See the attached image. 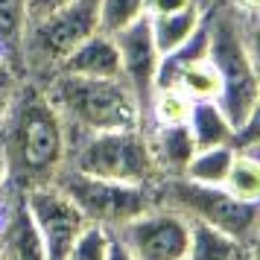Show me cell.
Returning a JSON list of instances; mask_svg holds the SVG:
<instances>
[{
    "label": "cell",
    "mask_w": 260,
    "mask_h": 260,
    "mask_svg": "<svg viewBox=\"0 0 260 260\" xmlns=\"http://www.w3.org/2000/svg\"><path fill=\"white\" fill-rule=\"evenodd\" d=\"M0 161L6 193L53 184L64 170L68 126L50 103L44 85L21 79L0 123Z\"/></svg>",
    "instance_id": "obj_1"
},
{
    "label": "cell",
    "mask_w": 260,
    "mask_h": 260,
    "mask_svg": "<svg viewBox=\"0 0 260 260\" xmlns=\"http://www.w3.org/2000/svg\"><path fill=\"white\" fill-rule=\"evenodd\" d=\"M208 26V59L219 73V96L231 129L240 132L257 117L260 85H257V59H254V29L257 15L243 12L231 0H213L205 6Z\"/></svg>",
    "instance_id": "obj_2"
},
{
    "label": "cell",
    "mask_w": 260,
    "mask_h": 260,
    "mask_svg": "<svg viewBox=\"0 0 260 260\" xmlns=\"http://www.w3.org/2000/svg\"><path fill=\"white\" fill-rule=\"evenodd\" d=\"M50 103L68 126V135L114 132L143 126V108L123 79H91L53 73L44 82Z\"/></svg>",
    "instance_id": "obj_3"
},
{
    "label": "cell",
    "mask_w": 260,
    "mask_h": 260,
    "mask_svg": "<svg viewBox=\"0 0 260 260\" xmlns=\"http://www.w3.org/2000/svg\"><path fill=\"white\" fill-rule=\"evenodd\" d=\"M155 205L181 213L187 222H205L234 237L240 246H257L260 202H246L231 196L225 187H208L187 181L184 176H167L152 184Z\"/></svg>",
    "instance_id": "obj_4"
},
{
    "label": "cell",
    "mask_w": 260,
    "mask_h": 260,
    "mask_svg": "<svg viewBox=\"0 0 260 260\" xmlns=\"http://www.w3.org/2000/svg\"><path fill=\"white\" fill-rule=\"evenodd\" d=\"M96 32V0H71L26 21L21 38L24 79L44 85L88 36Z\"/></svg>",
    "instance_id": "obj_5"
},
{
    "label": "cell",
    "mask_w": 260,
    "mask_h": 260,
    "mask_svg": "<svg viewBox=\"0 0 260 260\" xmlns=\"http://www.w3.org/2000/svg\"><path fill=\"white\" fill-rule=\"evenodd\" d=\"M76 173L123 184H146L152 187L161 178L152 161L146 132L114 129V132H88V135H68V161Z\"/></svg>",
    "instance_id": "obj_6"
},
{
    "label": "cell",
    "mask_w": 260,
    "mask_h": 260,
    "mask_svg": "<svg viewBox=\"0 0 260 260\" xmlns=\"http://www.w3.org/2000/svg\"><path fill=\"white\" fill-rule=\"evenodd\" d=\"M59 190H64L71 202L82 211V216L91 225H100L106 231H117L120 225L141 216L155 205L152 187L146 184H123V181H108V178H94L76 173L64 167L56 181Z\"/></svg>",
    "instance_id": "obj_7"
},
{
    "label": "cell",
    "mask_w": 260,
    "mask_h": 260,
    "mask_svg": "<svg viewBox=\"0 0 260 260\" xmlns=\"http://www.w3.org/2000/svg\"><path fill=\"white\" fill-rule=\"evenodd\" d=\"M117 237L135 260H184L190 243V222L164 205H152L141 216L120 225Z\"/></svg>",
    "instance_id": "obj_8"
},
{
    "label": "cell",
    "mask_w": 260,
    "mask_h": 260,
    "mask_svg": "<svg viewBox=\"0 0 260 260\" xmlns=\"http://www.w3.org/2000/svg\"><path fill=\"white\" fill-rule=\"evenodd\" d=\"M24 202H26V211L32 216V222L38 228V234H41L47 260H64L73 246V240L82 234V228L88 225L82 211L56 184L26 190Z\"/></svg>",
    "instance_id": "obj_9"
},
{
    "label": "cell",
    "mask_w": 260,
    "mask_h": 260,
    "mask_svg": "<svg viewBox=\"0 0 260 260\" xmlns=\"http://www.w3.org/2000/svg\"><path fill=\"white\" fill-rule=\"evenodd\" d=\"M114 44H117L120 56V79L132 88V94L138 96L141 108L146 111V100L152 94L158 64H161V53H158L152 32H149V18L143 15L141 21L120 29L114 36Z\"/></svg>",
    "instance_id": "obj_10"
},
{
    "label": "cell",
    "mask_w": 260,
    "mask_h": 260,
    "mask_svg": "<svg viewBox=\"0 0 260 260\" xmlns=\"http://www.w3.org/2000/svg\"><path fill=\"white\" fill-rule=\"evenodd\" d=\"M3 219H0V260H47L41 234L26 211L24 193L3 190Z\"/></svg>",
    "instance_id": "obj_11"
},
{
    "label": "cell",
    "mask_w": 260,
    "mask_h": 260,
    "mask_svg": "<svg viewBox=\"0 0 260 260\" xmlns=\"http://www.w3.org/2000/svg\"><path fill=\"white\" fill-rule=\"evenodd\" d=\"M56 73H71V76H91V79H120V56L114 36H106L96 29L73 50L68 59L59 64Z\"/></svg>",
    "instance_id": "obj_12"
},
{
    "label": "cell",
    "mask_w": 260,
    "mask_h": 260,
    "mask_svg": "<svg viewBox=\"0 0 260 260\" xmlns=\"http://www.w3.org/2000/svg\"><path fill=\"white\" fill-rule=\"evenodd\" d=\"M143 132H146V143H149V152H152V161L161 178L181 176L187 161L196 152L187 123H181V126H143Z\"/></svg>",
    "instance_id": "obj_13"
},
{
    "label": "cell",
    "mask_w": 260,
    "mask_h": 260,
    "mask_svg": "<svg viewBox=\"0 0 260 260\" xmlns=\"http://www.w3.org/2000/svg\"><path fill=\"white\" fill-rule=\"evenodd\" d=\"M202 18H205V9L199 3H190V6L178 9V12L149 18V32H152V41L158 47V53H161V59L187 44L193 38V32L202 26Z\"/></svg>",
    "instance_id": "obj_14"
},
{
    "label": "cell",
    "mask_w": 260,
    "mask_h": 260,
    "mask_svg": "<svg viewBox=\"0 0 260 260\" xmlns=\"http://www.w3.org/2000/svg\"><path fill=\"white\" fill-rule=\"evenodd\" d=\"M190 138L196 143V149H208V146H222V143L234 141V129L222 108L216 106V100H196L187 117Z\"/></svg>",
    "instance_id": "obj_15"
},
{
    "label": "cell",
    "mask_w": 260,
    "mask_h": 260,
    "mask_svg": "<svg viewBox=\"0 0 260 260\" xmlns=\"http://www.w3.org/2000/svg\"><path fill=\"white\" fill-rule=\"evenodd\" d=\"M193 100L176 85H155L146 111H143V126H181L187 123ZM141 126V129H143Z\"/></svg>",
    "instance_id": "obj_16"
},
{
    "label": "cell",
    "mask_w": 260,
    "mask_h": 260,
    "mask_svg": "<svg viewBox=\"0 0 260 260\" xmlns=\"http://www.w3.org/2000/svg\"><path fill=\"white\" fill-rule=\"evenodd\" d=\"M248 246H240L234 237L216 231L205 222H190V243L184 260H237Z\"/></svg>",
    "instance_id": "obj_17"
},
{
    "label": "cell",
    "mask_w": 260,
    "mask_h": 260,
    "mask_svg": "<svg viewBox=\"0 0 260 260\" xmlns=\"http://www.w3.org/2000/svg\"><path fill=\"white\" fill-rule=\"evenodd\" d=\"M231 161H234V146H231V143L196 149L181 176L187 178V181H196V184L222 187L225 176H228V170H231Z\"/></svg>",
    "instance_id": "obj_18"
},
{
    "label": "cell",
    "mask_w": 260,
    "mask_h": 260,
    "mask_svg": "<svg viewBox=\"0 0 260 260\" xmlns=\"http://www.w3.org/2000/svg\"><path fill=\"white\" fill-rule=\"evenodd\" d=\"M26 21H29L26 0H0V56L18 73H21V38Z\"/></svg>",
    "instance_id": "obj_19"
},
{
    "label": "cell",
    "mask_w": 260,
    "mask_h": 260,
    "mask_svg": "<svg viewBox=\"0 0 260 260\" xmlns=\"http://www.w3.org/2000/svg\"><path fill=\"white\" fill-rule=\"evenodd\" d=\"M222 187L246 202H260V161L257 152H237L234 149V161L231 170L225 176Z\"/></svg>",
    "instance_id": "obj_20"
},
{
    "label": "cell",
    "mask_w": 260,
    "mask_h": 260,
    "mask_svg": "<svg viewBox=\"0 0 260 260\" xmlns=\"http://www.w3.org/2000/svg\"><path fill=\"white\" fill-rule=\"evenodd\" d=\"M143 18V0H96V29L117 36Z\"/></svg>",
    "instance_id": "obj_21"
},
{
    "label": "cell",
    "mask_w": 260,
    "mask_h": 260,
    "mask_svg": "<svg viewBox=\"0 0 260 260\" xmlns=\"http://www.w3.org/2000/svg\"><path fill=\"white\" fill-rule=\"evenodd\" d=\"M108 248H111V231L88 222L82 234L73 240L64 260H108Z\"/></svg>",
    "instance_id": "obj_22"
},
{
    "label": "cell",
    "mask_w": 260,
    "mask_h": 260,
    "mask_svg": "<svg viewBox=\"0 0 260 260\" xmlns=\"http://www.w3.org/2000/svg\"><path fill=\"white\" fill-rule=\"evenodd\" d=\"M21 79H24V76L0 56V123H3V117H6V108H9V103H12V96H15V91H18Z\"/></svg>",
    "instance_id": "obj_23"
},
{
    "label": "cell",
    "mask_w": 260,
    "mask_h": 260,
    "mask_svg": "<svg viewBox=\"0 0 260 260\" xmlns=\"http://www.w3.org/2000/svg\"><path fill=\"white\" fill-rule=\"evenodd\" d=\"M196 0H143V15L146 18H155V15H170V12H178Z\"/></svg>",
    "instance_id": "obj_24"
},
{
    "label": "cell",
    "mask_w": 260,
    "mask_h": 260,
    "mask_svg": "<svg viewBox=\"0 0 260 260\" xmlns=\"http://www.w3.org/2000/svg\"><path fill=\"white\" fill-rule=\"evenodd\" d=\"M61 3H71V0H26V9H29V18H32V15H44L50 9H56Z\"/></svg>",
    "instance_id": "obj_25"
},
{
    "label": "cell",
    "mask_w": 260,
    "mask_h": 260,
    "mask_svg": "<svg viewBox=\"0 0 260 260\" xmlns=\"http://www.w3.org/2000/svg\"><path fill=\"white\" fill-rule=\"evenodd\" d=\"M108 260H135L129 254V251H126V248H123V243H120L117 237L111 234V248H108Z\"/></svg>",
    "instance_id": "obj_26"
},
{
    "label": "cell",
    "mask_w": 260,
    "mask_h": 260,
    "mask_svg": "<svg viewBox=\"0 0 260 260\" xmlns=\"http://www.w3.org/2000/svg\"><path fill=\"white\" fill-rule=\"evenodd\" d=\"M234 6H240L243 12H248V15H257V9H260V0H231Z\"/></svg>",
    "instance_id": "obj_27"
},
{
    "label": "cell",
    "mask_w": 260,
    "mask_h": 260,
    "mask_svg": "<svg viewBox=\"0 0 260 260\" xmlns=\"http://www.w3.org/2000/svg\"><path fill=\"white\" fill-rule=\"evenodd\" d=\"M237 260H257V254H254V248H246V251H243Z\"/></svg>",
    "instance_id": "obj_28"
},
{
    "label": "cell",
    "mask_w": 260,
    "mask_h": 260,
    "mask_svg": "<svg viewBox=\"0 0 260 260\" xmlns=\"http://www.w3.org/2000/svg\"><path fill=\"white\" fill-rule=\"evenodd\" d=\"M3 205H6V199H3V193H0V219H3Z\"/></svg>",
    "instance_id": "obj_29"
},
{
    "label": "cell",
    "mask_w": 260,
    "mask_h": 260,
    "mask_svg": "<svg viewBox=\"0 0 260 260\" xmlns=\"http://www.w3.org/2000/svg\"><path fill=\"white\" fill-rule=\"evenodd\" d=\"M0 193H3V161H0Z\"/></svg>",
    "instance_id": "obj_30"
},
{
    "label": "cell",
    "mask_w": 260,
    "mask_h": 260,
    "mask_svg": "<svg viewBox=\"0 0 260 260\" xmlns=\"http://www.w3.org/2000/svg\"><path fill=\"white\" fill-rule=\"evenodd\" d=\"M196 3H199L202 9H205V6H208V3H213V0H196Z\"/></svg>",
    "instance_id": "obj_31"
}]
</instances>
